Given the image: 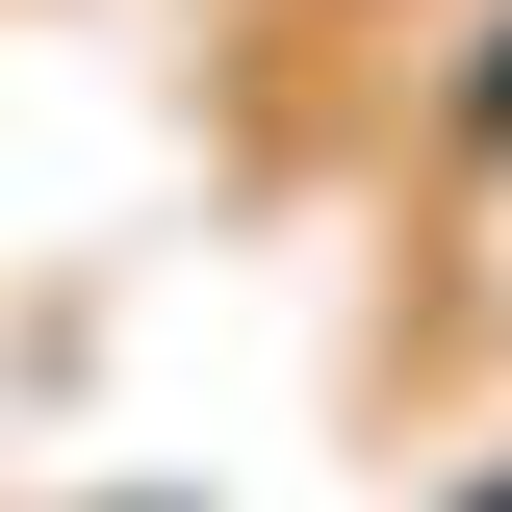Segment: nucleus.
Returning a JSON list of instances; mask_svg holds the SVG:
<instances>
[{
    "instance_id": "nucleus-1",
    "label": "nucleus",
    "mask_w": 512,
    "mask_h": 512,
    "mask_svg": "<svg viewBox=\"0 0 512 512\" xmlns=\"http://www.w3.org/2000/svg\"><path fill=\"white\" fill-rule=\"evenodd\" d=\"M461 154H512V26H487V77H461Z\"/></svg>"
}]
</instances>
